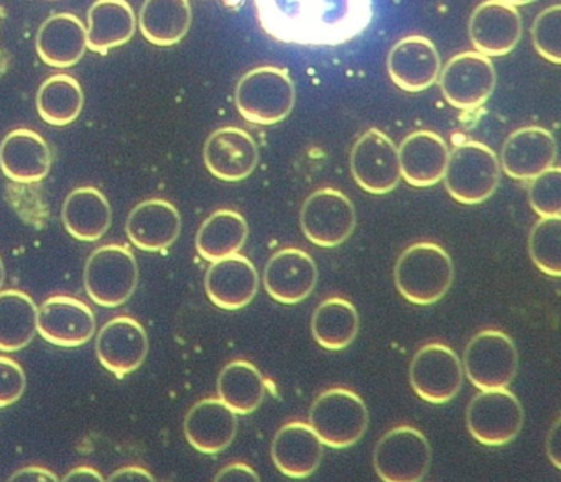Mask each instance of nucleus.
Instances as JSON below:
<instances>
[{
	"label": "nucleus",
	"instance_id": "nucleus-41",
	"mask_svg": "<svg viewBox=\"0 0 561 482\" xmlns=\"http://www.w3.org/2000/svg\"><path fill=\"white\" fill-rule=\"evenodd\" d=\"M11 482H57L60 479L57 478L55 472H51L50 469L42 468V466H27V468L19 469L18 472H14L11 479Z\"/></svg>",
	"mask_w": 561,
	"mask_h": 482
},
{
	"label": "nucleus",
	"instance_id": "nucleus-5",
	"mask_svg": "<svg viewBox=\"0 0 561 482\" xmlns=\"http://www.w3.org/2000/svg\"><path fill=\"white\" fill-rule=\"evenodd\" d=\"M443 180L456 202L481 205L497 190L501 180L497 156L491 147L476 140L459 144L449 152Z\"/></svg>",
	"mask_w": 561,
	"mask_h": 482
},
{
	"label": "nucleus",
	"instance_id": "nucleus-33",
	"mask_svg": "<svg viewBox=\"0 0 561 482\" xmlns=\"http://www.w3.org/2000/svg\"><path fill=\"white\" fill-rule=\"evenodd\" d=\"M359 314L346 298L333 297L321 301L311 318V334L321 347L343 351L359 333Z\"/></svg>",
	"mask_w": 561,
	"mask_h": 482
},
{
	"label": "nucleus",
	"instance_id": "nucleus-42",
	"mask_svg": "<svg viewBox=\"0 0 561 482\" xmlns=\"http://www.w3.org/2000/svg\"><path fill=\"white\" fill-rule=\"evenodd\" d=\"M110 482H133V481H142V482H153L156 478L150 474L147 469L139 468V466H129V468L119 469V471L113 472L111 478L107 479Z\"/></svg>",
	"mask_w": 561,
	"mask_h": 482
},
{
	"label": "nucleus",
	"instance_id": "nucleus-1",
	"mask_svg": "<svg viewBox=\"0 0 561 482\" xmlns=\"http://www.w3.org/2000/svg\"><path fill=\"white\" fill-rule=\"evenodd\" d=\"M262 31L287 45L337 47L359 37L373 0H252Z\"/></svg>",
	"mask_w": 561,
	"mask_h": 482
},
{
	"label": "nucleus",
	"instance_id": "nucleus-46",
	"mask_svg": "<svg viewBox=\"0 0 561 482\" xmlns=\"http://www.w3.org/2000/svg\"><path fill=\"white\" fill-rule=\"evenodd\" d=\"M4 280H5L4 262H2V259H0V290H2V287H4Z\"/></svg>",
	"mask_w": 561,
	"mask_h": 482
},
{
	"label": "nucleus",
	"instance_id": "nucleus-32",
	"mask_svg": "<svg viewBox=\"0 0 561 482\" xmlns=\"http://www.w3.org/2000/svg\"><path fill=\"white\" fill-rule=\"evenodd\" d=\"M265 395V380L261 370L244 359H236L222 367L218 377V399L236 415H251Z\"/></svg>",
	"mask_w": 561,
	"mask_h": 482
},
{
	"label": "nucleus",
	"instance_id": "nucleus-13",
	"mask_svg": "<svg viewBox=\"0 0 561 482\" xmlns=\"http://www.w3.org/2000/svg\"><path fill=\"white\" fill-rule=\"evenodd\" d=\"M350 167L354 182L370 195H387L402 180L399 147L379 129H369L356 140Z\"/></svg>",
	"mask_w": 561,
	"mask_h": 482
},
{
	"label": "nucleus",
	"instance_id": "nucleus-37",
	"mask_svg": "<svg viewBox=\"0 0 561 482\" xmlns=\"http://www.w3.org/2000/svg\"><path fill=\"white\" fill-rule=\"evenodd\" d=\"M528 202L540 218L561 216L560 167H551L530 180Z\"/></svg>",
	"mask_w": 561,
	"mask_h": 482
},
{
	"label": "nucleus",
	"instance_id": "nucleus-35",
	"mask_svg": "<svg viewBox=\"0 0 561 482\" xmlns=\"http://www.w3.org/2000/svg\"><path fill=\"white\" fill-rule=\"evenodd\" d=\"M83 106V88L70 74H54L38 90L37 111L42 119L50 126L65 127L75 123Z\"/></svg>",
	"mask_w": 561,
	"mask_h": 482
},
{
	"label": "nucleus",
	"instance_id": "nucleus-18",
	"mask_svg": "<svg viewBox=\"0 0 561 482\" xmlns=\"http://www.w3.org/2000/svg\"><path fill=\"white\" fill-rule=\"evenodd\" d=\"M317 284V262L301 249H282L265 265V291L278 303H301L313 294Z\"/></svg>",
	"mask_w": 561,
	"mask_h": 482
},
{
	"label": "nucleus",
	"instance_id": "nucleus-10",
	"mask_svg": "<svg viewBox=\"0 0 561 482\" xmlns=\"http://www.w3.org/2000/svg\"><path fill=\"white\" fill-rule=\"evenodd\" d=\"M356 222L354 203L336 188L317 190L301 206V231L318 248L343 244L353 236Z\"/></svg>",
	"mask_w": 561,
	"mask_h": 482
},
{
	"label": "nucleus",
	"instance_id": "nucleus-40",
	"mask_svg": "<svg viewBox=\"0 0 561 482\" xmlns=\"http://www.w3.org/2000/svg\"><path fill=\"white\" fill-rule=\"evenodd\" d=\"M216 482H259L261 475L245 464V462H232V464L226 466L221 471L216 474Z\"/></svg>",
	"mask_w": 561,
	"mask_h": 482
},
{
	"label": "nucleus",
	"instance_id": "nucleus-24",
	"mask_svg": "<svg viewBox=\"0 0 561 482\" xmlns=\"http://www.w3.org/2000/svg\"><path fill=\"white\" fill-rule=\"evenodd\" d=\"M186 439L196 451L216 455L225 451L238 435V415L215 397L199 400L185 416Z\"/></svg>",
	"mask_w": 561,
	"mask_h": 482
},
{
	"label": "nucleus",
	"instance_id": "nucleus-31",
	"mask_svg": "<svg viewBox=\"0 0 561 482\" xmlns=\"http://www.w3.org/2000/svg\"><path fill=\"white\" fill-rule=\"evenodd\" d=\"M249 226L241 213L218 209L213 213L196 234V251L205 261L216 262L239 254L245 245Z\"/></svg>",
	"mask_w": 561,
	"mask_h": 482
},
{
	"label": "nucleus",
	"instance_id": "nucleus-3",
	"mask_svg": "<svg viewBox=\"0 0 561 482\" xmlns=\"http://www.w3.org/2000/svg\"><path fill=\"white\" fill-rule=\"evenodd\" d=\"M295 84L284 68L259 67L245 73L236 88V107L248 123L274 126L294 111Z\"/></svg>",
	"mask_w": 561,
	"mask_h": 482
},
{
	"label": "nucleus",
	"instance_id": "nucleus-28",
	"mask_svg": "<svg viewBox=\"0 0 561 482\" xmlns=\"http://www.w3.org/2000/svg\"><path fill=\"white\" fill-rule=\"evenodd\" d=\"M137 19L127 0H96L88 11V48L107 55L133 41Z\"/></svg>",
	"mask_w": 561,
	"mask_h": 482
},
{
	"label": "nucleus",
	"instance_id": "nucleus-34",
	"mask_svg": "<svg viewBox=\"0 0 561 482\" xmlns=\"http://www.w3.org/2000/svg\"><path fill=\"white\" fill-rule=\"evenodd\" d=\"M38 307L21 290H0V351L18 353L37 334Z\"/></svg>",
	"mask_w": 561,
	"mask_h": 482
},
{
	"label": "nucleus",
	"instance_id": "nucleus-11",
	"mask_svg": "<svg viewBox=\"0 0 561 482\" xmlns=\"http://www.w3.org/2000/svg\"><path fill=\"white\" fill-rule=\"evenodd\" d=\"M413 392L433 405L451 402L462 387L465 370L458 354L443 343H428L413 356L409 370Z\"/></svg>",
	"mask_w": 561,
	"mask_h": 482
},
{
	"label": "nucleus",
	"instance_id": "nucleus-6",
	"mask_svg": "<svg viewBox=\"0 0 561 482\" xmlns=\"http://www.w3.org/2000/svg\"><path fill=\"white\" fill-rule=\"evenodd\" d=\"M139 282L136 255L126 245L110 244L96 249L84 267V288L91 301L104 308H117L133 297Z\"/></svg>",
	"mask_w": 561,
	"mask_h": 482
},
{
	"label": "nucleus",
	"instance_id": "nucleus-14",
	"mask_svg": "<svg viewBox=\"0 0 561 482\" xmlns=\"http://www.w3.org/2000/svg\"><path fill=\"white\" fill-rule=\"evenodd\" d=\"M37 333L54 346H84L96 333V317L84 301L57 295L38 308Z\"/></svg>",
	"mask_w": 561,
	"mask_h": 482
},
{
	"label": "nucleus",
	"instance_id": "nucleus-7",
	"mask_svg": "<svg viewBox=\"0 0 561 482\" xmlns=\"http://www.w3.org/2000/svg\"><path fill=\"white\" fill-rule=\"evenodd\" d=\"M461 363L476 389H504L517 376V347L502 331L482 330L469 341Z\"/></svg>",
	"mask_w": 561,
	"mask_h": 482
},
{
	"label": "nucleus",
	"instance_id": "nucleus-17",
	"mask_svg": "<svg viewBox=\"0 0 561 482\" xmlns=\"http://www.w3.org/2000/svg\"><path fill=\"white\" fill-rule=\"evenodd\" d=\"M259 147L251 134L239 127H222L206 139V169L222 182L236 183L251 176L259 165Z\"/></svg>",
	"mask_w": 561,
	"mask_h": 482
},
{
	"label": "nucleus",
	"instance_id": "nucleus-22",
	"mask_svg": "<svg viewBox=\"0 0 561 482\" xmlns=\"http://www.w3.org/2000/svg\"><path fill=\"white\" fill-rule=\"evenodd\" d=\"M51 163L50 146L35 130H12L0 144V170L14 183H41L50 173Z\"/></svg>",
	"mask_w": 561,
	"mask_h": 482
},
{
	"label": "nucleus",
	"instance_id": "nucleus-4",
	"mask_svg": "<svg viewBox=\"0 0 561 482\" xmlns=\"http://www.w3.org/2000/svg\"><path fill=\"white\" fill-rule=\"evenodd\" d=\"M308 425L328 448L346 449L366 435L369 410L359 393L333 387L311 403Z\"/></svg>",
	"mask_w": 561,
	"mask_h": 482
},
{
	"label": "nucleus",
	"instance_id": "nucleus-9",
	"mask_svg": "<svg viewBox=\"0 0 561 482\" xmlns=\"http://www.w3.org/2000/svg\"><path fill=\"white\" fill-rule=\"evenodd\" d=\"M373 461L383 482H420L432 466V448L420 429L400 425L377 441Z\"/></svg>",
	"mask_w": 561,
	"mask_h": 482
},
{
	"label": "nucleus",
	"instance_id": "nucleus-44",
	"mask_svg": "<svg viewBox=\"0 0 561 482\" xmlns=\"http://www.w3.org/2000/svg\"><path fill=\"white\" fill-rule=\"evenodd\" d=\"M547 451L553 464L557 466V468H561L560 458H558V452H560V445H558V422L554 423L550 436H548Z\"/></svg>",
	"mask_w": 561,
	"mask_h": 482
},
{
	"label": "nucleus",
	"instance_id": "nucleus-25",
	"mask_svg": "<svg viewBox=\"0 0 561 482\" xmlns=\"http://www.w3.org/2000/svg\"><path fill=\"white\" fill-rule=\"evenodd\" d=\"M449 150L432 130H416L399 146L400 175L415 188L438 185L445 176Z\"/></svg>",
	"mask_w": 561,
	"mask_h": 482
},
{
	"label": "nucleus",
	"instance_id": "nucleus-19",
	"mask_svg": "<svg viewBox=\"0 0 561 482\" xmlns=\"http://www.w3.org/2000/svg\"><path fill=\"white\" fill-rule=\"evenodd\" d=\"M387 71L400 90L422 93L438 81L442 58L430 38L410 35L393 45L387 57Z\"/></svg>",
	"mask_w": 561,
	"mask_h": 482
},
{
	"label": "nucleus",
	"instance_id": "nucleus-38",
	"mask_svg": "<svg viewBox=\"0 0 561 482\" xmlns=\"http://www.w3.org/2000/svg\"><path fill=\"white\" fill-rule=\"evenodd\" d=\"M531 42L541 58L553 65L561 61V8L551 5L538 14L531 25Z\"/></svg>",
	"mask_w": 561,
	"mask_h": 482
},
{
	"label": "nucleus",
	"instance_id": "nucleus-16",
	"mask_svg": "<svg viewBox=\"0 0 561 482\" xmlns=\"http://www.w3.org/2000/svg\"><path fill=\"white\" fill-rule=\"evenodd\" d=\"M522 15L515 5L502 0H484L469 19V38L476 51L485 57L511 54L522 38Z\"/></svg>",
	"mask_w": 561,
	"mask_h": 482
},
{
	"label": "nucleus",
	"instance_id": "nucleus-29",
	"mask_svg": "<svg viewBox=\"0 0 561 482\" xmlns=\"http://www.w3.org/2000/svg\"><path fill=\"white\" fill-rule=\"evenodd\" d=\"M65 229L78 241L96 242L113 225V209L104 193L94 186H81L67 196L61 209Z\"/></svg>",
	"mask_w": 561,
	"mask_h": 482
},
{
	"label": "nucleus",
	"instance_id": "nucleus-43",
	"mask_svg": "<svg viewBox=\"0 0 561 482\" xmlns=\"http://www.w3.org/2000/svg\"><path fill=\"white\" fill-rule=\"evenodd\" d=\"M65 482H104L103 474L90 466L71 469L64 478Z\"/></svg>",
	"mask_w": 561,
	"mask_h": 482
},
{
	"label": "nucleus",
	"instance_id": "nucleus-2",
	"mask_svg": "<svg viewBox=\"0 0 561 482\" xmlns=\"http://www.w3.org/2000/svg\"><path fill=\"white\" fill-rule=\"evenodd\" d=\"M399 294L419 307L438 303L455 280V265L442 245L416 242L400 254L393 271Z\"/></svg>",
	"mask_w": 561,
	"mask_h": 482
},
{
	"label": "nucleus",
	"instance_id": "nucleus-36",
	"mask_svg": "<svg viewBox=\"0 0 561 482\" xmlns=\"http://www.w3.org/2000/svg\"><path fill=\"white\" fill-rule=\"evenodd\" d=\"M528 252L538 271L551 278L561 277V216L535 222L528 238Z\"/></svg>",
	"mask_w": 561,
	"mask_h": 482
},
{
	"label": "nucleus",
	"instance_id": "nucleus-26",
	"mask_svg": "<svg viewBox=\"0 0 561 482\" xmlns=\"http://www.w3.org/2000/svg\"><path fill=\"white\" fill-rule=\"evenodd\" d=\"M324 445L305 422L285 423L272 441V461L291 479L310 478L323 459Z\"/></svg>",
	"mask_w": 561,
	"mask_h": 482
},
{
	"label": "nucleus",
	"instance_id": "nucleus-12",
	"mask_svg": "<svg viewBox=\"0 0 561 482\" xmlns=\"http://www.w3.org/2000/svg\"><path fill=\"white\" fill-rule=\"evenodd\" d=\"M443 96L456 110L476 111L488 103L497 84L491 58L479 51H462L439 71Z\"/></svg>",
	"mask_w": 561,
	"mask_h": 482
},
{
	"label": "nucleus",
	"instance_id": "nucleus-30",
	"mask_svg": "<svg viewBox=\"0 0 561 482\" xmlns=\"http://www.w3.org/2000/svg\"><path fill=\"white\" fill-rule=\"evenodd\" d=\"M190 0H146L140 9L139 28L157 47L180 44L192 27Z\"/></svg>",
	"mask_w": 561,
	"mask_h": 482
},
{
	"label": "nucleus",
	"instance_id": "nucleus-20",
	"mask_svg": "<svg viewBox=\"0 0 561 482\" xmlns=\"http://www.w3.org/2000/svg\"><path fill=\"white\" fill-rule=\"evenodd\" d=\"M557 160V140L543 127L528 126L515 130L504 142L501 163L505 175L518 182H530Z\"/></svg>",
	"mask_w": 561,
	"mask_h": 482
},
{
	"label": "nucleus",
	"instance_id": "nucleus-21",
	"mask_svg": "<svg viewBox=\"0 0 561 482\" xmlns=\"http://www.w3.org/2000/svg\"><path fill=\"white\" fill-rule=\"evenodd\" d=\"M205 290L211 303L221 310H241L257 295V268L241 254L211 262L206 272Z\"/></svg>",
	"mask_w": 561,
	"mask_h": 482
},
{
	"label": "nucleus",
	"instance_id": "nucleus-23",
	"mask_svg": "<svg viewBox=\"0 0 561 482\" xmlns=\"http://www.w3.org/2000/svg\"><path fill=\"white\" fill-rule=\"evenodd\" d=\"M126 232L139 251L162 252L180 238L182 216L167 199H146L130 211Z\"/></svg>",
	"mask_w": 561,
	"mask_h": 482
},
{
	"label": "nucleus",
	"instance_id": "nucleus-8",
	"mask_svg": "<svg viewBox=\"0 0 561 482\" xmlns=\"http://www.w3.org/2000/svg\"><path fill=\"white\" fill-rule=\"evenodd\" d=\"M466 426L481 445L491 448L508 445L524 426L520 400L507 387L481 390L466 410Z\"/></svg>",
	"mask_w": 561,
	"mask_h": 482
},
{
	"label": "nucleus",
	"instance_id": "nucleus-15",
	"mask_svg": "<svg viewBox=\"0 0 561 482\" xmlns=\"http://www.w3.org/2000/svg\"><path fill=\"white\" fill-rule=\"evenodd\" d=\"M96 354L104 369L119 379L136 372L149 354L146 328L130 317L113 318L98 333Z\"/></svg>",
	"mask_w": 561,
	"mask_h": 482
},
{
	"label": "nucleus",
	"instance_id": "nucleus-27",
	"mask_svg": "<svg viewBox=\"0 0 561 482\" xmlns=\"http://www.w3.org/2000/svg\"><path fill=\"white\" fill-rule=\"evenodd\" d=\"M87 50V27L75 14L50 15L38 31L37 54L48 67H75Z\"/></svg>",
	"mask_w": 561,
	"mask_h": 482
},
{
	"label": "nucleus",
	"instance_id": "nucleus-45",
	"mask_svg": "<svg viewBox=\"0 0 561 482\" xmlns=\"http://www.w3.org/2000/svg\"><path fill=\"white\" fill-rule=\"evenodd\" d=\"M502 2H507L511 5H528L535 2V0H502Z\"/></svg>",
	"mask_w": 561,
	"mask_h": 482
},
{
	"label": "nucleus",
	"instance_id": "nucleus-39",
	"mask_svg": "<svg viewBox=\"0 0 561 482\" xmlns=\"http://www.w3.org/2000/svg\"><path fill=\"white\" fill-rule=\"evenodd\" d=\"M27 389V376L18 360L0 356V409L14 405Z\"/></svg>",
	"mask_w": 561,
	"mask_h": 482
}]
</instances>
